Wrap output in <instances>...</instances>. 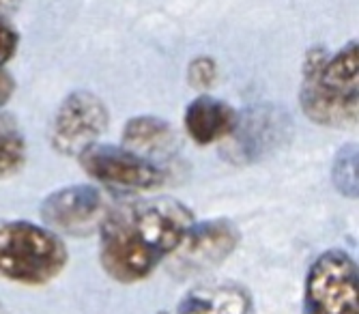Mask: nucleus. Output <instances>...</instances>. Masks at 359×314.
I'll list each match as a JSON object with an SVG mask.
<instances>
[{"instance_id":"12","label":"nucleus","mask_w":359,"mask_h":314,"mask_svg":"<svg viewBox=\"0 0 359 314\" xmlns=\"http://www.w3.org/2000/svg\"><path fill=\"white\" fill-rule=\"evenodd\" d=\"M123 140L129 151L138 155L144 153V157L149 153H170L177 144L172 128L157 116H134L125 125Z\"/></svg>"},{"instance_id":"19","label":"nucleus","mask_w":359,"mask_h":314,"mask_svg":"<svg viewBox=\"0 0 359 314\" xmlns=\"http://www.w3.org/2000/svg\"><path fill=\"white\" fill-rule=\"evenodd\" d=\"M159 314H168V312H159Z\"/></svg>"},{"instance_id":"7","label":"nucleus","mask_w":359,"mask_h":314,"mask_svg":"<svg viewBox=\"0 0 359 314\" xmlns=\"http://www.w3.org/2000/svg\"><path fill=\"white\" fill-rule=\"evenodd\" d=\"M237 243L239 231L231 219L194 222L179 247L168 257L170 269L183 278L209 271L231 257Z\"/></svg>"},{"instance_id":"4","label":"nucleus","mask_w":359,"mask_h":314,"mask_svg":"<svg viewBox=\"0 0 359 314\" xmlns=\"http://www.w3.org/2000/svg\"><path fill=\"white\" fill-rule=\"evenodd\" d=\"M304 314H359V275L351 254L327 250L310 265Z\"/></svg>"},{"instance_id":"5","label":"nucleus","mask_w":359,"mask_h":314,"mask_svg":"<svg viewBox=\"0 0 359 314\" xmlns=\"http://www.w3.org/2000/svg\"><path fill=\"white\" fill-rule=\"evenodd\" d=\"M80 164L90 179L116 190L151 192L166 183V172L155 162L121 146L93 144L80 153Z\"/></svg>"},{"instance_id":"10","label":"nucleus","mask_w":359,"mask_h":314,"mask_svg":"<svg viewBox=\"0 0 359 314\" xmlns=\"http://www.w3.org/2000/svg\"><path fill=\"white\" fill-rule=\"evenodd\" d=\"M177 314H254V301L241 285L213 282L187 291L177 306Z\"/></svg>"},{"instance_id":"15","label":"nucleus","mask_w":359,"mask_h":314,"mask_svg":"<svg viewBox=\"0 0 359 314\" xmlns=\"http://www.w3.org/2000/svg\"><path fill=\"white\" fill-rule=\"evenodd\" d=\"M215 76H217L215 60H211L207 56L191 60V65H189V82H191V86L207 88V86H211L215 82Z\"/></svg>"},{"instance_id":"13","label":"nucleus","mask_w":359,"mask_h":314,"mask_svg":"<svg viewBox=\"0 0 359 314\" xmlns=\"http://www.w3.org/2000/svg\"><path fill=\"white\" fill-rule=\"evenodd\" d=\"M26 140L11 114H0V179L13 177L24 168Z\"/></svg>"},{"instance_id":"8","label":"nucleus","mask_w":359,"mask_h":314,"mask_svg":"<svg viewBox=\"0 0 359 314\" xmlns=\"http://www.w3.org/2000/svg\"><path fill=\"white\" fill-rule=\"evenodd\" d=\"M108 211L104 194L90 185L62 187L41 205V217L50 228L76 237L100 231Z\"/></svg>"},{"instance_id":"18","label":"nucleus","mask_w":359,"mask_h":314,"mask_svg":"<svg viewBox=\"0 0 359 314\" xmlns=\"http://www.w3.org/2000/svg\"><path fill=\"white\" fill-rule=\"evenodd\" d=\"M20 5L22 0H0V22H5V18L11 15Z\"/></svg>"},{"instance_id":"11","label":"nucleus","mask_w":359,"mask_h":314,"mask_svg":"<svg viewBox=\"0 0 359 314\" xmlns=\"http://www.w3.org/2000/svg\"><path fill=\"white\" fill-rule=\"evenodd\" d=\"M237 121H239L237 112L226 102L207 95L194 100L183 116L187 134L198 144H213L226 136L235 134Z\"/></svg>"},{"instance_id":"16","label":"nucleus","mask_w":359,"mask_h":314,"mask_svg":"<svg viewBox=\"0 0 359 314\" xmlns=\"http://www.w3.org/2000/svg\"><path fill=\"white\" fill-rule=\"evenodd\" d=\"M18 50V33L5 22H0V67L7 65Z\"/></svg>"},{"instance_id":"3","label":"nucleus","mask_w":359,"mask_h":314,"mask_svg":"<svg viewBox=\"0 0 359 314\" xmlns=\"http://www.w3.org/2000/svg\"><path fill=\"white\" fill-rule=\"evenodd\" d=\"M67 247L50 228L32 222H0V275L41 287L67 265Z\"/></svg>"},{"instance_id":"14","label":"nucleus","mask_w":359,"mask_h":314,"mask_svg":"<svg viewBox=\"0 0 359 314\" xmlns=\"http://www.w3.org/2000/svg\"><path fill=\"white\" fill-rule=\"evenodd\" d=\"M334 181L338 190L346 196H357V149L344 146L334 162Z\"/></svg>"},{"instance_id":"17","label":"nucleus","mask_w":359,"mask_h":314,"mask_svg":"<svg viewBox=\"0 0 359 314\" xmlns=\"http://www.w3.org/2000/svg\"><path fill=\"white\" fill-rule=\"evenodd\" d=\"M13 90H15V82H13V78H11L7 71L0 69V106H5V104L11 100Z\"/></svg>"},{"instance_id":"1","label":"nucleus","mask_w":359,"mask_h":314,"mask_svg":"<svg viewBox=\"0 0 359 314\" xmlns=\"http://www.w3.org/2000/svg\"><path fill=\"white\" fill-rule=\"evenodd\" d=\"M194 224V213L177 198H144L110 209L100 226V261L123 285L149 278Z\"/></svg>"},{"instance_id":"9","label":"nucleus","mask_w":359,"mask_h":314,"mask_svg":"<svg viewBox=\"0 0 359 314\" xmlns=\"http://www.w3.org/2000/svg\"><path fill=\"white\" fill-rule=\"evenodd\" d=\"M243 118L237 121L235 128V153L243 162L267 155L288 136V116L276 106H256Z\"/></svg>"},{"instance_id":"6","label":"nucleus","mask_w":359,"mask_h":314,"mask_svg":"<svg viewBox=\"0 0 359 314\" xmlns=\"http://www.w3.org/2000/svg\"><path fill=\"white\" fill-rule=\"evenodd\" d=\"M106 104L88 90H76L62 100L54 116L52 142L62 155H80L108 130Z\"/></svg>"},{"instance_id":"2","label":"nucleus","mask_w":359,"mask_h":314,"mask_svg":"<svg viewBox=\"0 0 359 314\" xmlns=\"http://www.w3.org/2000/svg\"><path fill=\"white\" fill-rule=\"evenodd\" d=\"M359 52L351 41L334 56L312 48L304 62L299 102L304 114L327 128H348L359 112Z\"/></svg>"}]
</instances>
